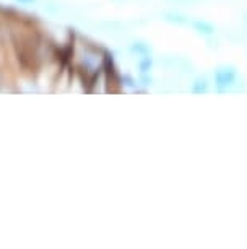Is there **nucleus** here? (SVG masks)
Instances as JSON below:
<instances>
[{"label":"nucleus","mask_w":247,"mask_h":249,"mask_svg":"<svg viewBox=\"0 0 247 249\" xmlns=\"http://www.w3.org/2000/svg\"><path fill=\"white\" fill-rule=\"evenodd\" d=\"M70 60H72L73 70L88 80H91L101 70L106 69L104 53L99 48L82 39H75L73 43H70Z\"/></svg>","instance_id":"f257e3e1"}]
</instances>
